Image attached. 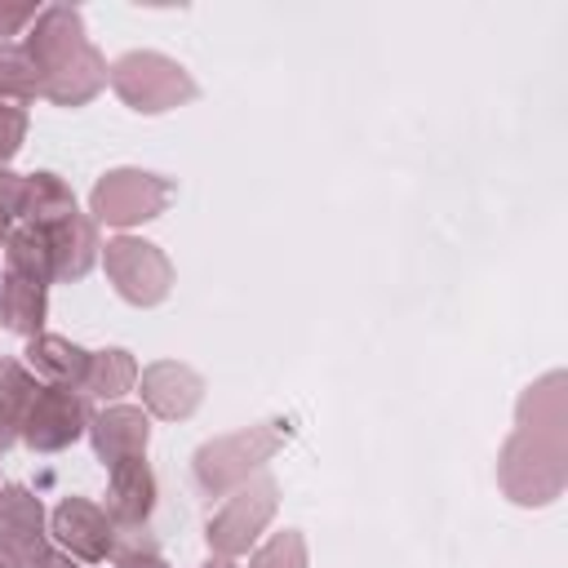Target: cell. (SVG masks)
<instances>
[{"mask_svg": "<svg viewBox=\"0 0 568 568\" xmlns=\"http://www.w3.org/2000/svg\"><path fill=\"white\" fill-rule=\"evenodd\" d=\"M146 399L155 404V413L164 417H178V413H191L195 404V377L173 368V364H160L146 373Z\"/></svg>", "mask_w": 568, "mask_h": 568, "instance_id": "8", "label": "cell"}, {"mask_svg": "<svg viewBox=\"0 0 568 568\" xmlns=\"http://www.w3.org/2000/svg\"><path fill=\"white\" fill-rule=\"evenodd\" d=\"M27 18V9H4L0 13V27H13V22H22Z\"/></svg>", "mask_w": 568, "mask_h": 568, "instance_id": "17", "label": "cell"}, {"mask_svg": "<svg viewBox=\"0 0 568 568\" xmlns=\"http://www.w3.org/2000/svg\"><path fill=\"white\" fill-rule=\"evenodd\" d=\"M115 84L138 111H164L173 98L191 93L186 75L164 58H124L115 67Z\"/></svg>", "mask_w": 568, "mask_h": 568, "instance_id": "2", "label": "cell"}, {"mask_svg": "<svg viewBox=\"0 0 568 568\" xmlns=\"http://www.w3.org/2000/svg\"><path fill=\"white\" fill-rule=\"evenodd\" d=\"M169 186L146 178V173H111L98 186V213L111 222H133V217H151L164 204Z\"/></svg>", "mask_w": 568, "mask_h": 568, "instance_id": "4", "label": "cell"}, {"mask_svg": "<svg viewBox=\"0 0 568 568\" xmlns=\"http://www.w3.org/2000/svg\"><path fill=\"white\" fill-rule=\"evenodd\" d=\"M106 262H111V275L120 280V288H124V297H133V302H155V297L164 293L169 266H164V257H160L151 244L120 240V244H111Z\"/></svg>", "mask_w": 568, "mask_h": 568, "instance_id": "3", "label": "cell"}, {"mask_svg": "<svg viewBox=\"0 0 568 568\" xmlns=\"http://www.w3.org/2000/svg\"><path fill=\"white\" fill-rule=\"evenodd\" d=\"M31 71V62L22 58V53H0V84L4 89H13V93H36V75H27Z\"/></svg>", "mask_w": 568, "mask_h": 568, "instance_id": "15", "label": "cell"}, {"mask_svg": "<svg viewBox=\"0 0 568 568\" xmlns=\"http://www.w3.org/2000/svg\"><path fill=\"white\" fill-rule=\"evenodd\" d=\"M129 377H133V364L124 359V351H106V355L93 364V386H98L102 395L124 390V386H129Z\"/></svg>", "mask_w": 568, "mask_h": 568, "instance_id": "14", "label": "cell"}, {"mask_svg": "<svg viewBox=\"0 0 568 568\" xmlns=\"http://www.w3.org/2000/svg\"><path fill=\"white\" fill-rule=\"evenodd\" d=\"M209 568H231V564H209Z\"/></svg>", "mask_w": 568, "mask_h": 568, "instance_id": "19", "label": "cell"}, {"mask_svg": "<svg viewBox=\"0 0 568 568\" xmlns=\"http://www.w3.org/2000/svg\"><path fill=\"white\" fill-rule=\"evenodd\" d=\"M40 288L36 284H27V280H9L4 284V324L9 328H36L40 324Z\"/></svg>", "mask_w": 568, "mask_h": 568, "instance_id": "12", "label": "cell"}, {"mask_svg": "<svg viewBox=\"0 0 568 568\" xmlns=\"http://www.w3.org/2000/svg\"><path fill=\"white\" fill-rule=\"evenodd\" d=\"M58 537H62L71 550L89 555V559H102V555L111 550V528H106V519H102L93 506H84V501H67V506L58 510Z\"/></svg>", "mask_w": 568, "mask_h": 568, "instance_id": "6", "label": "cell"}, {"mask_svg": "<svg viewBox=\"0 0 568 568\" xmlns=\"http://www.w3.org/2000/svg\"><path fill=\"white\" fill-rule=\"evenodd\" d=\"M124 568H164V564H160V559H129Z\"/></svg>", "mask_w": 568, "mask_h": 568, "instance_id": "18", "label": "cell"}, {"mask_svg": "<svg viewBox=\"0 0 568 568\" xmlns=\"http://www.w3.org/2000/svg\"><path fill=\"white\" fill-rule=\"evenodd\" d=\"M146 506H151V475H146V466L142 462H133V466H115V510L124 515V519H138V515H146Z\"/></svg>", "mask_w": 568, "mask_h": 568, "instance_id": "11", "label": "cell"}, {"mask_svg": "<svg viewBox=\"0 0 568 568\" xmlns=\"http://www.w3.org/2000/svg\"><path fill=\"white\" fill-rule=\"evenodd\" d=\"M27 382H22V373L13 368V364H0V448L9 444V435H13V422H18V408H22V399H27Z\"/></svg>", "mask_w": 568, "mask_h": 568, "instance_id": "13", "label": "cell"}, {"mask_svg": "<svg viewBox=\"0 0 568 568\" xmlns=\"http://www.w3.org/2000/svg\"><path fill=\"white\" fill-rule=\"evenodd\" d=\"M266 515H271V484H257V493H244V501L235 506V515H226V519L217 524V532H209V537H213L217 546H226V550H240Z\"/></svg>", "mask_w": 568, "mask_h": 568, "instance_id": "9", "label": "cell"}, {"mask_svg": "<svg viewBox=\"0 0 568 568\" xmlns=\"http://www.w3.org/2000/svg\"><path fill=\"white\" fill-rule=\"evenodd\" d=\"M501 484L519 506H550L568 484L564 373H546L519 399V430L501 453Z\"/></svg>", "mask_w": 568, "mask_h": 568, "instance_id": "1", "label": "cell"}, {"mask_svg": "<svg viewBox=\"0 0 568 568\" xmlns=\"http://www.w3.org/2000/svg\"><path fill=\"white\" fill-rule=\"evenodd\" d=\"M253 568H302V541L297 537H280L275 546H266L257 555Z\"/></svg>", "mask_w": 568, "mask_h": 568, "instance_id": "16", "label": "cell"}, {"mask_svg": "<svg viewBox=\"0 0 568 568\" xmlns=\"http://www.w3.org/2000/svg\"><path fill=\"white\" fill-rule=\"evenodd\" d=\"M146 444V422L142 413H129V408H115L98 422V453L120 466V462H133V453Z\"/></svg>", "mask_w": 568, "mask_h": 568, "instance_id": "7", "label": "cell"}, {"mask_svg": "<svg viewBox=\"0 0 568 568\" xmlns=\"http://www.w3.org/2000/svg\"><path fill=\"white\" fill-rule=\"evenodd\" d=\"M31 364H36L40 373H49L53 382H71V377H80V373L89 368L84 351L67 346V342H58V337H44V342H36V346H31Z\"/></svg>", "mask_w": 568, "mask_h": 568, "instance_id": "10", "label": "cell"}, {"mask_svg": "<svg viewBox=\"0 0 568 568\" xmlns=\"http://www.w3.org/2000/svg\"><path fill=\"white\" fill-rule=\"evenodd\" d=\"M80 422H84V404L71 399V390H44L27 413V439L36 448H62L67 439L80 435Z\"/></svg>", "mask_w": 568, "mask_h": 568, "instance_id": "5", "label": "cell"}]
</instances>
